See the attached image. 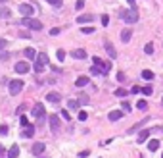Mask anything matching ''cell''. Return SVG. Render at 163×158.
<instances>
[{
	"instance_id": "24",
	"label": "cell",
	"mask_w": 163,
	"mask_h": 158,
	"mask_svg": "<svg viewBox=\"0 0 163 158\" xmlns=\"http://www.w3.org/2000/svg\"><path fill=\"white\" fill-rule=\"evenodd\" d=\"M37 62L42 64V66H46V64H48V56H46V54H38V56H37Z\"/></svg>"
},
{
	"instance_id": "2",
	"label": "cell",
	"mask_w": 163,
	"mask_h": 158,
	"mask_svg": "<svg viewBox=\"0 0 163 158\" xmlns=\"http://www.w3.org/2000/svg\"><path fill=\"white\" fill-rule=\"evenodd\" d=\"M121 17L125 19L127 25H133V23H136V21H138V12H136V10H133V8H130V10H123Z\"/></svg>"
},
{
	"instance_id": "33",
	"label": "cell",
	"mask_w": 163,
	"mask_h": 158,
	"mask_svg": "<svg viewBox=\"0 0 163 158\" xmlns=\"http://www.w3.org/2000/svg\"><path fill=\"white\" fill-rule=\"evenodd\" d=\"M56 56H58V60H60V62H63V60H65V50L60 48V50L56 52Z\"/></svg>"
},
{
	"instance_id": "32",
	"label": "cell",
	"mask_w": 163,
	"mask_h": 158,
	"mask_svg": "<svg viewBox=\"0 0 163 158\" xmlns=\"http://www.w3.org/2000/svg\"><path fill=\"white\" fill-rule=\"evenodd\" d=\"M19 123H21L23 127H29V126H31V123H29V120H27L25 116H21V118H19Z\"/></svg>"
},
{
	"instance_id": "9",
	"label": "cell",
	"mask_w": 163,
	"mask_h": 158,
	"mask_svg": "<svg viewBox=\"0 0 163 158\" xmlns=\"http://www.w3.org/2000/svg\"><path fill=\"white\" fill-rule=\"evenodd\" d=\"M46 100H48V102H52V104H58V102H61V95L56 93V91H52V93L46 95Z\"/></svg>"
},
{
	"instance_id": "45",
	"label": "cell",
	"mask_w": 163,
	"mask_h": 158,
	"mask_svg": "<svg viewBox=\"0 0 163 158\" xmlns=\"http://www.w3.org/2000/svg\"><path fill=\"white\" fill-rule=\"evenodd\" d=\"M88 154H90L88 151H83V152H79V156H81V158H86V156H88Z\"/></svg>"
},
{
	"instance_id": "4",
	"label": "cell",
	"mask_w": 163,
	"mask_h": 158,
	"mask_svg": "<svg viewBox=\"0 0 163 158\" xmlns=\"http://www.w3.org/2000/svg\"><path fill=\"white\" fill-rule=\"evenodd\" d=\"M23 87H25V83L21 81V79H14V81H10L8 91H10V95H12V96H16V95L21 93V89H23Z\"/></svg>"
},
{
	"instance_id": "38",
	"label": "cell",
	"mask_w": 163,
	"mask_h": 158,
	"mask_svg": "<svg viewBox=\"0 0 163 158\" xmlns=\"http://www.w3.org/2000/svg\"><path fill=\"white\" fill-rule=\"evenodd\" d=\"M35 72H44V66H42V64H38V62H35Z\"/></svg>"
},
{
	"instance_id": "46",
	"label": "cell",
	"mask_w": 163,
	"mask_h": 158,
	"mask_svg": "<svg viewBox=\"0 0 163 158\" xmlns=\"http://www.w3.org/2000/svg\"><path fill=\"white\" fill-rule=\"evenodd\" d=\"M127 2L130 4V8H133V10H136V2H134V0H127Z\"/></svg>"
},
{
	"instance_id": "16",
	"label": "cell",
	"mask_w": 163,
	"mask_h": 158,
	"mask_svg": "<svg viewBox=\"0 0 163 158\" xmlns=\"http://www.w3.org/2000/svg\"><path fill=\"white\" fill-rule=\"evenodd\" d=\"M67 108H69L71 112H81V110H79V108H81V102H79V100H69Z\"/></svg>"
},
{
	"instance_id": "36",
	"label": "cell",
	"mask_w": 163,
	"mask_h": 158,
	"mask_svg": "<svg viewBox=\"0 0 163 158\" xmlns=\"http://www.w3.org/2000/svg\"><path fill=\"white\" fill-rule=\"evenodd\" d=\"M77 118H79L81 121H86V118H88V114H86V112H83V110H81V112H79V116H77Z\"/></svg>"
},
{
	"instance_id": "1",
	"label": "cell",
	"mask_w": 163,
	"mask_h": 158,
	"mask_svg": "<svg viewBox=\"0 0 163 158\" xmlns=\"http://www.w3.org/2000/svg\"><path fill=\"white\" fill-rule=\"evenodd\" d=\"M33 118H37L38 123H44V121L48 120V116H46V108H44V104H42V102H37L35 106H33Z\"/></svg>"
},
{
	"instance_id": "20",
	"label": "cell",
	"mask_w": 163,
	"mask_h": 158,
	"mask_svg": "<svg viewBox=\"0 0 163 158\" xmlns=\"http://www.w3.org/2000/svg\"><path fill=\"white\" fill-rule=\"evenodd\" d=\"M23 54H25V58H27V60H35V58H37L35 48H31V47H29V48H25V52H23Z\"/></svg>"
},
{
	"instance_id": "14",
	"label": "cell",
	"mask_w": 163,
	"mask_h": 158,
	"mask_svg": "<svg viewBox=\"0 0 163 158\" xmlns=\"http://www.w3.org/2000/svg\"><path fill=\"white\" fill-rule=\"evenodd\" d=\"M44 149H46L44 143H35V145H33V154H42Z\"/></svg>"
},
{
	"instance_id": "35",
	"label": "cell",
	"mask_w": 163,
	"mask_h": 158,
	"mask_svg": "<svg viewBox=\"0 0 163 158\" xmlns=\"http://www.w3.org/2000/svg\"><path fill=\"white\" fill-rule=\"evenodd\" d=\"M81 33H83V35H90V33H94V27H83Z\"/></svg>"
},
{
	"instance_id": "7",
	"label": "cell",
	"mask_w": 163,
	"mask_h": 158,
	"mask_svg": "<svg viewBox=\"0 0 163 158\" xmlns=\"http://www.w3.org/2000/svg\"><path fill=\"white\" fill-rule=\"evenodd\" d=\"M104 48H106L107 56H110L111 60L117 58V50H115V47H113V42H111V41H104Z\"/></svg>"
},
{
	"instance_id": "28",
	"label": "cell",
	"mask_w": 163,
	"mask_h": 158,
	"mask_svg": "<svg viewBox=\"0 0 163 158\" xmlns=\"http://www.w3.org/2000/svg\"><path fill=\"white\" fill-rule=\"evenodd\" d=\"M140 91H142V93H144V95H146V96H150V95H152V93H154V89H152V87H150V85H148V87H142V89H140Z\"/></svg>"
},
{
	"instance_id": "49",
	"label": "cell",
	"mask_w": 163,
	"mask_h": 158,
	"mask_svg": "<svg viewBox=\"0 0 163 158\" xmlns=\"http://www.w3.org/2000/svg\"><path fill=\"white\" fill-rule=\"evenodd\" d=\"M2 154H4V146H2V145H0V156H2Z\"/></svg>"
},
{
	"instance_id": "27",
	"label": "cell",
	"mask_w": 163,
	"mask_h": 158,
	"mask_svg": "<svg viewBox=\"0 0 163 158\" xmlns=\"http://www.w3.org/2000/svg\"><path fill=\"white\" fill-rule=\"evenodd\" d=\"M88 72H90L92 75H100V73H104V72H102V67H98V66H92Z\"/></svg>"
},
{
	"instance_id": "41",
	"label": "cell",
	"mask_w": 163,
	"mask_h": 158,
	"mask_svg": "<svg viewBox=\"0 0 163 158\" xmlns=\"http://www.w3.org/2000/svg\"><path fill=\"white\" fill-rule=\"evenodd\" d=\"M75 8H77V10H83V8H84V0H77V4H75Z\"/></svg>"
},
{
	"instance_id": "12",
	"label": "cell",
	"mask_w": 163,
	"mask_h": 158,
	"mask_svg": "<svg viewBox=\"0 0 163 158\" xmlns=\"http://www.w3.org/2000/svg\"><path fill=\"white\" fill-rule=\"evenodd\" d=\"M21 137H23V139H33V137H35V127H33V126L25 127L23 133H21Z\"/></svg>"
},
{
	"instance_id": "26",
	"label": "cell",
	"mask_w": 163,
	"mask_h": 158,
	"mask_svg": "<svg viewBox=\"0 0 163 158\" xmlns=\"http://www.w3.org/2000/svg\"><path fill=\"white\" fill-rule=\"evenodd\" d=\"M142 77H144V79H148V81H152V79H154V72L144 70V72H142Z\"/></svg>"
},
{
	"instance_id": "11",
	"label": "cell",
	"mask_w": 163,
	"mask_h": 158,
	"mask_svg": "<svg viewBox=\"0 0 163 158\" xmlns=\"http://www.w3.org/2000/svg\"><path fill=\"white\" fill-rule=\"evenodd\" d=\"M123 114H125L123 110H111L110 114H107V118H110V121H117V120L123 118Z\"/></svg>"
},
{
	"instance_id": "22",
	"label": "cell",
	"mask_w": 163,
	"mask_h": 158,
	"mask_svg": "<svg viewBox=\"0 0 163 158\" xmlns=\"http://www.w3.org/2000/svg\"><path fill=\"white\" fill-rule=\"evenodd\" d=\"M10 16H12V12H10L8 8H4V6H0V17H2V19H8Z\"/></svg>"
},
{
	"instance_id": "13",
	"label": "cell",
	"mask_w": 163,
	"mask_h": 158,
	"mask_svg": "<svg viewBox=\"0 0 163 158\" xmlns=\"http://www.w3.org/2000/svg\"><path fill=\"white\" fill-rule=\"evenodd\" d=\"M92 19H94V16H92V14H83V16H79V17H77V23H90Z\"/></svg>"
},
{
	"instance_id": "19",
	"label": "cell",
	"mask_w": 163,
	"mask_h": 158,
	"mask_svg": "<svg viewBox=\"0 0 163 158\" xmlns=\"http://www.w3.org/2000/svg\"><path fill=\"white\" fill-rule=\"evenodd\" d=\"M150 133H152L150 129H144V131H140V135L136 137V141H138V143H146V139L150 137Z\"/></svg>"
},
{
	"instance_id": "43",
	"label": "cell",
	"mask_w": 163,
	"mask_h": 158,
	"mask_svg": "<svg viewBox=\"0 0 163 158\" xmlns=\"http://www.w3.org/2000/svg\"><path fill=\"white\" fill-rule=\"evenodd\" d=\"M107 23H110V16H102V25H107Z\"/></svg>"
},
{
	"instance_id": "8",
	"label": "cell",
	"mask_w": 163,
	"mask_h": 158,
	"mask_svg": "<svg viewBox=\"0 0 163 158\" xmlns=\"http://www.w3.org/2000/svg\"><path fill=\"white\" fill-rule=\"evenodd\" d=\"M48 121H50V129H52L54 133H56V131L60 129V118H58L56 114H54V116H48Z\"/></svg>"
},
{
	"instance_id": "17",
	"label": "cell",
	"mask_w": 163,
	"mask_h": 158,
	"mask_svg": "<svg viewBox=\"0 0 163 158\" xmlns=\"http://www.w3.org/2000/svg\"><path fill=\"white\" fill-rule=\"evenodd\" d=\"M17 156H19V146L12 145V146H10V151H8V158H17Z\"/></svg>"
},
{
	"instance_id": "10",
	"label": "cell",
	"mask_w": 163,
	"mask_h": 158,
	"mask_svg": "<svg viewBox=\"0 0 163 158\" xmlns=\"http://www.w3.org/2000/svg\"><path fill=\"white\" fill-rule=\"evenodd\" d=\"M90 83V77L88 75H81V77H77V81H75V87H86V85H88Z\"/></svg>"
},
{
	"instance_id": "25",
	"label": "cell",
	"mask_w": 163,
	"mask_h": 158,
	"mask_svg": "<svg viewBox=\"0 0 163 158\" xmlns=\"http://www.w3.org/2000/svg\"><path fill=\"white\" fill-rule=\"evenodd\" d=\"M48 4H52L54 8H61L63 6V0H46Z\"/></svg>"
},
{
	"instance_id": "47",
	"label": "cell",
	"mask_w": 163,
	"mask_h": 158,
	"mask_svg": "<svg viewBox=\"0 0 163 158\" xmlns=\"http://www.w3.org/2000/svg\"><path fill=\"white\" fill-rule=\"evenodd\" d=\"M130 93H133V95H136V93H140V87H133V89H130Z\"/></svg>"
},
{
	"instance_id": "42",
	"label": "cell",
	"mask_w": 163,
	"mask_h": 158,
	"mask_svg": "<svg viewBox=\"0 0 163 158\" xmlns=\"http://www.w3.org/2000/svg\"><path fill=\"white\" fill-rule=\"evenodd\" d=\"M50 35H52V37L60 35V27H54V29H50Z\"/></svg>"
},
{
	"instance_id": "40",
	"label": "cell",
	"mask_w": 163,
	"mask_h": 158,
	"mask_svg": "<svg viewBox=\"0 0 163 158\" xmlns=\"http://www.w3.org/2000/svg\"><path fill=\"white\" fill-rule=\"evenodd\" d=\"M125 95H127L125 89H117V91H115V96H125Z\"/></svg>"
},
{
	"instance_id": "15",
	"label": "cell",
	"mask_w": 163,
	"mask_h": 158,
	"mask_svg": "<svg viewBox=\"0 0 163 158\" xmlns=\"http://www.w3.org/2000/svg\"><path fill=\"white\" fill-rule=\"evenodd\" d=\"M71 56H73V58H77V60H84V58H86V50L77 48V50H73V52H71Z\"/></svg>"
},
{
	"instance_id": "5",
	"label": "cell",
	"mask_w": 163,
	"mask_h": 158,
	"mask_svg": "<svg viewBox=\"0 0 163 158\" xmlns=\"http://www.w3.org/2000/svg\"><path fill=\"white\" fill-rule=\"evenodd\" d=\"M19 12L23 17H33L35 16V8H33L31 4H19Z\"/></svg>"
},
{
	"instance_id": "3",
	"label": "cell",
	"mask_w": 163,
	"mask_h": 158,
	"mask_svg": "<svg viewBox=\"0 0 163 158\" xmlns=\"http://www.w3.org/2000/svg\"><path fill=\"white\" fill-rule=\"evenodd\" d=\"M21 25H25V27H29L33 31H42V23L35 17H23L21 19Z\"/></svg>"
},
{
	"instance_id": "29",
	"label": "cell",
	"mask_w": 163,
	"mask_h": 158,
	"mask_svg": "<svg viewBox=\"0 0 163 158\" xmlns=\"http://www.w3.org/2000/svg\"><path fill=\"white\" fill-rule=\"evenodd\" d=\"M60 116H61L63 120H67V121H71V116H69V110H61V112H60Z\"/></svg>"
},
{
	"instance_id": "31",
	"label": "cell",
	"mask_w": 163,
	"mask_h": 158,
	"mask_svg": "<svg viewBox=\"0 0 163 158\" xmlns=\"http://www.w3.org/2000/svg\"><path fill=\"white\" fill-rule=\"evenodd\" d=\"M136 108H138V110H146V108H148V102H146V100H138Z\"/></svg>"
},
{
	"instance_id": "23",
	"label": "cell",
	"mask_w": 163,
	"mask_h": 158,
	"mask_svg": "<svg viewBox=\"0 0 163 158\" xmlns=\"http://www.w3.org/2000/svg\"><path fill=\"white\" fill-rule=\"evenodd\" d=\"M92 62H94V66H98V67H102V70H104L106 62H102V58H100V56H94V58H92ZM104 73H106V72H104Z\"/></svg>"
},
{
	"instance_id": "30",
	"label": "cell",
	"mask_w": 163,
	"mask_h": 158,
	"mask_svg": "<svg viewBox=\"0 0 163 158\" xmlns=\"http://www.w3.org/2000/svg\"><path fill=\"white\" fill-rule=\"evenodd\" d=\"M144 52H146V54H154V44H152V42H148L146 47H144Z\"/></svg>"
},
{
	"instance_id": "6",
	"label": "cell",
	"mask_w": 163,
	"mask_h": 158,
	"mask_svg": "<svg viewBox=\"0 0 163 158\" xmlns=\"http://www.w3.org/2000/svg\"><path fill=\"white\" fill-rule=\"evenodd\" d=\"M14 70L19 73V75H23V73H27V72H31V66H29V62H25V60H21V62H17L16 66H14Z\"/></svg>"
},
{
	"instance_id": "18",
	"label": "cell",
	"mask_w": 163,
	"mask_h": 158,
	"mask_svg": "<svg viewBox=\"0 0 163 158\" xmlns=\"http://www.w3.org/2000/svg\"><path fill=\"white\" fill-rule=\"evenodd\" d=\"M130 37H133V31H130L129 27L121 31V41H123V42H129V41H130Z\"/></svg>"
},
{
	"instance_id": "34",
	"label": "cell",
	"mask_w": 163,
	"mask_h": 158,
	"mask_svg": "<svg viewBox=\"0 0 163 158\" xmlns=\"http://www.w3.org/2000/svg\"><path fill=\"white\" fill-rule=\"evenodd\" d=\"M79 102H81V104H88V96H86L84 93H81V96H79Z\"/></svg>"
},
{
	"instance_id": "51",
	"label": "cell",
	"mask_w": 163,
	"mask_h": 158,
	"mask_svg": "<svg viewBox=\"0 0 163 158\" xmlns=\"http://www.w3.org/2000/svg\"><path fill=\"white\" fill-rule=\"evenodd\" d=\"M161 158H163V156H161Z\"/></svg>"
},
{
	"instance_id": "39",
	"label": "cell",
	"mask_w": 163,
	"mask_h": 158,
	"mask_svg": "<svg viewBox=\"0 0 163 158\" xmlns=\"http://www.w3.org/2000/svg\"><path fill=\"white\" fill-rule=\"evenodd\" d=\"M6 47H8V41H6V39H2V37H0V50H4Z\"/></svg>"
},
{
	"instance_id": "50",
	"label": "cell",
	"mask_w": 163,
	"mask_h": 158,
	"mask_svg": "<svg viewBox=\"0 0 163 158\" xmlns=\"http://www.w3.org/2000/svg\"><path fill=\"white\" fill-rule=\"evenodd\" d=\"M4 2H6V0H0V4H4Z\"/></svg>"
},
{
	"instance_id": "21",
	"label": "cell",
	"mask_w": 163,
	"mask_h": 158,
	"mask_svg": "<svg viewBox=\"0 0 163 158\" xmlns=\"http://www.w3.org/2000/svg\"><path fill=\"white\" fill-rule=\"evenodd\" d=\"M159 149V141L157 139H152L150 143H148V151H152V152H156Z\"/></svg>"
},
{
	"instance_id": "37",
	"label": "cell",
	"mask_w": 163,
	"mask_h": 158,
	"mask_svg": "<svg viewBox=\"0 0 163 158\" xmlns=\"http://www.w3.org/2000/svg\"><path fill=\"white\" fill-rule=\"evenodd\" d=\"M121 110L123 112H130V102H121Z\"/></svg>"
},
{
	"instance_id": "48",
	"label": "cell",
	"mask_w": 163,
	"mask_h": 158,
	"mask_svg": "<svg viewBox=\"0 0 163 158\" xmlns=\"http://www.w3.org/2000/svg\"><path fill=\"white\" fill-rule=\"evenodd\" d=\"M117 79L119 81H125V73H117Z\"/></svg>"
},
{
	"instance_id": "44",
	"label": "cell",
	"mask_w": 163,
	"mask_h": 158,
	"mask_svg": "<svg viewBox=\"0 0 163 158\" xmlns=\"http://www.w3.org/2000/svg\"><path fill=\"white\" fill-rule=\"evenodd\" d=\"M0 135H8V126H0Z\"/></svg>"
}]
</instances>
